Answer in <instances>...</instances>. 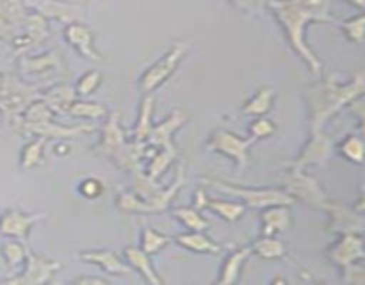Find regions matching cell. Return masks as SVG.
I'll use <instances>...</instances> for the list:
<instances>
[{
    "mask_svg": "<svg viewBox=\"0 0 365 285\" xmlns=\"http://www.w3.org/2000/svg\"><path fill=\"white\" fill-rule=\"evenodd\" d=\"M185 184V175L184 167H178L177 178H175L173 184L168 189H157L153 195H150L148 198H143V214H160L170 207V203L173 202L175 195H177L178 189Z\"/></svg>",
    "mask_w": 365,
    "mask_h": 285,
    "instance_id": "e0dca14e",
    "label": "cell"
},
{
    "mask_svg": "<svg viewBox=\"0 0 365 285\" xmlns=\"http://www.w3.org/2000/svg\"><path fill=\"white\" fill-rule=\"evenodd\" d=\"M64 2H73L75 4V2H78V0H64Z\"/></svg>",
    "mask_w": 365,
    "mask_h": 285,
    "instance_id": "7dc6e473",
    "label": "cell"
},
{
    "mask_svg": "<svg viewBox=\"0 0 365 285\" xmlns=\"http://www.w3.org/2000/svg\"><path fill=\"white\" fill-rule=\"evenodd\" d=\"M331 152H334V141H331L330 135L321 130L314 132L312 139L302 152V155L294 162H291L292 170H303L307 164H324L330 159Z\"/></svg>",
    "mask_w": 365,
    "mask_h": 285,
    "instance_id": "9a60e30c",
    "label": "cell"
},
{
    "mask_svg": "<svg viewBox=\"0 0 365 285\" xmlns=\"http://www.w3.org/2000/svg\"><path fill=\"white\" fill-rule=\"evenodd\" d=\"M257 139L253 138L241 139L228 130H217L214 132L212 138L209 139L207 148L214 150V152L225 153V155H228L230 159H234L235 162H237L239 171H242L246 167V164H248V148Z\"/></svg>",
    "mask_w": 365,
    "mask_h": 285,
    "instance_id": "ba28073f",
    "label": "cell"
},
{
    "mask_svg": "<svg viewBox=\"0 0 365 285\" xmlns=\"http://www.w3.org/2000/svg\"><path fill=\"white\" fill-rule=\"evenodd\" d=\"M269 7L284 25L296 52L312 68L314 75H319L323 64L305 43V27L310 21L335 24L330 16V0H269Z\"/></svg>",
    "mask_w": 365,
    "mask_h": 285,
    "instance_id": "6da1fadb",
    "label": "cell"
},
{
    "mask_svg": "<svg viewBox=\"0 0 365 285\" xmlns=\"http://www.w3.org/2000/svg\"><path fill=\"white\" fill-rule=\"evenodd\" d=\"M171 239L168 235L159 234L157 230H152V228H145L143 230L141 237V249L146 253V255H153V253L160 252L164 246H168Z\"/></svg>",
    "mask_w": 365,
    "mask_h": 285,
    "instance_id": "e575fe53",
    "label": "cell"
},
{
    "mask_svg": "<svg viewBox=\"0 0 365 285\" xmlns=\"http://www.w3.org/2000/svg\"><path fill=\"white\" fill-rule=\"evenodd\" d=\"M41 96V89L32 84H25L13 75L2 73L0 78V114L4 123L11 130L20 128L21 114L29 105Z\"/></svg>",
    "mask_w": 365,
    "mask_h": 285,
    "instance_id": "3957f363",
    "label": "cell"
},
{
    "mask_svg": "<svg viewBox=\"0 0 365 285\" xmlns=\"http://www.w3.org/2000/svg\"><path fill=\"white\" fill-rule=\"evenodd\" d=\"M123 255L125 259L128 260V264L145 276V280L148 281V284H163V278L157 276L155 269H153L152 262H150V255H146L141 248L127 246V248L123 249Z\"/></svg>",
    "mask_w": 365,
    "mask_h": 285,
    "instance_id": "603a6c76",
    "label": "cell"
},
{
    "mask_svg": "<svg viewBox=\"0 0 365 285\" xmlns=\"http://www.w3.org/2000/svg\"><path fill=\"white\" fill-rule=\"evenodd\" d=\"M78 192H81L84 198L95 200L98 198V196H102L103 184L98 178H86V180H82L81 185H78Z\"/></svg>",
    "mask_w": 365,
    "mask_h": 285,
    "instance_id": "b9f144b4",
    "label": "cell"
},
{
    "mask_svg": "<svg viewBox=\"0 0 365 285\" xmlns=\"http://www.w3.org/2000/svg\"><path fill=\"white\" fill-rule=\"evenodd\" d=\"M341 153L346 157V159L360 164L362 162V157H364L362 139L356 138V135H349V138L341 145Z\"/></svg>",
    "mask_w": 365,
    "mask_h": 285,
    "instance_id": "f35d334b",
    "label": "cell"
},
{
    "mask_svg": "<svg viewBox=\"0 0 365 285\" xmlns=\"http://www.w3.org/2000/svg\"><path fill=\"white\" fill-rule=\"evenodd\" d=\"M250 128H252L253 139H262V138H269L271 134H274V130H277V125H274L269 118L260 116L259 120L253 121L252 127Z\"/></svg>",
    "mask_w": 365,
    "mask_h": 285,
    "instance_id": "60d3db41",
    "label": "cell"
},
{
    "mask_svg": "<svg viewBox=\"0 0 365 285\" xmlns=\"http://www.w3.org/2000/svg\"><path fill=\"white\" fill-rule=\"evenodd\" d=\"M173 216L178 221L184 223V227H187L192 232H203L209 228V221L205 217H202V214L198 212V209H177L173 210Z\"/></svg>",
    "mask_w": 365,
    "mask_h": 285,
    "instance_id": "836d02e7",
    "label": "cell"
},
{
    "mask_svg": "<svg viewBox=\"0 0 365 285\" xmlns=\"http://www.w3.org/2000/svg\"><path fill=\"white\" fill-rule=\"evenodd\" d=\"M187 120L189 116L185 110L175 109L166 121L159 123L157 127H152V130H150L148 134V139H146V145L153 146V148L157 150H168V152L177 155V148H175L173 145V134Z\"/></svg>",
    "mask_w": 365,
    "mask_h": 285,
    "instance_id": "9c48e42d",
    "label": "cell"
},
{
    "mask_svg": "<svg viewBox=\"0 0 365 285\" xmlns=\"http://www.w3.org/2000/svg\"><path fill=\"white\" fill-rule=\"evenodd\" d=\"M344 31L348 32L349 39L355 43H362L364 41V16H356L353 20H348L342 24Z\"/></svg>",
    "mask_w": 365,
    "mask_h": 285,
    "instance_id": "7bdbcfd3",
    "label": "cell"
},
{
    "mask_svg": "<svg viewBox=\"0 0 365 285\" xmlns=\"http://www.w3.org/2000/svg\"><path fill=\"white\" fill-rule=\"evenodd\" d=\"M66 114L71 118H82V120H100V118H106L109 113H107V107L98 102L75 100Z\"/></svg>",
    "mask_w": 365,
    "mask_h": 285,
    "instance_id": "f1b7e54d",
    "label": "cell"
},
{
    "mask_svg": "<svg viewBox=\"0 0 365 285\" xmlns=\"http://www.w3.org/2000/svg\"><path fill=\"white\" fill-rule=\"evenodd\" d=\"M13 34H14V27H11V25L4 24V21L0 20V41L9 43L11 38H13Z\"/></svg>",
    "mask_w": 365,
    "mask_h": 285,
    "instance_id": "f6af8a7d",
    "label": "cell"
},
{
    "mask_svg": "<svg viewBox=\"0 0 365 285\" xmlns=\"http://www.w3.org/2000/svg\"><path fill=\"white\" fill-rule=\"evenodd\" d=\"M48 34L50 31L48 24H46V18H43L38 13L27 14L24 18V21L14 28V34L9 43L16 56H24L29 50L38 46L41 41H45L48 38Z\"/></svg>",
    "mask_w": 365,
    "mask_h": 285,
    "instance_id": "52a82bcc",
    "label": "cell"
},
{
    "mask_svg": "<svg viewBox=\"0 0 365 285\" xmlns=\"http://www.w3.org/2000/svg\"><path fill=\"white\" fill-rule=\"evenodd\" d=\"M189 46L185 43H175L159 61H157L153 66H150L148 70L143 73V77L139 78V88L145 93L155 91L159 86H163L171 75L175 73L177 66L180 64V61L184 59L185 53H187Z\"/></svg>",
    "mask_w": 365,
    "mask_h": 285,
    "instance_id": "5b68a950",
    "label": "cell"
},
{
    "mask_svg": "<svg viewBox=\"0 0 365 285\" xmlns=\"http://www.w3.org/2000/svg\"><path fill=\"white\" fill-rule=\"evenodd\" d=\"M102 84V73L100 71H88L86 75H82L77 82V88H75V95L78 96H89L91 93H95L98 89V86Z\"/></svg>",
    "mask_w": 365,
    "mask_h": 285,
    "instance_id": "74e56055",
    "label": "cell"
},
{
    "mask_svg": "<svg viewBox=\"0 0 365 285\" xmlns=\"http://www.w3.org/2000/svg\"><path fill=\"white\" fill-rule=\"evenodd\" d=\"M0 252H2V256L6 259V262L9 264L11 267L20 266V264L25 260V256H27V249H25V246L21 244L20 241L4 242Z\"/></svg>",
    "mask_w": 365,
    "mask_h": 285,
    "instance_id": "8d00e7d4",
    "label": "cell"
},
{
    "mask_svg": "<svg viewBox=\"0 0 365 285\" xmlns=\"http://www.w3.org/2000/svg\"><path fill=\"white\" fill-rule=\"evenodd\" d=\"M362 256V237L356 234H346L337 244H334L330 248V259L341 267L351 266L355 260H360Z\"/></svg>",
    "mask_w": 365,
    "mask_h": 285,
    "instance_id": "ac0fdd59",
    "label": "cell"
},
{
    "mask_svg": "<svg viewBox=\"0 0 365 285\" xmlns=\"http://www.w3.org/2000/svg\"><path fill=\"white\" fill-rule=\"evenodd\" d=\"M48 141L46 138L36 139V141H31L24 150H21V167L24 170H32L38 164H41L43 160V148H45V142Z\"/></svg>",
    "mask_w": 365,
    "mask_h": 285,
    "instance_id": "1f68e13d",
    "label": "cell"
},
{
    "mask_svg": "<svg viewBox=\"0 0 365 285\" xmlns=\"http://www.w3.org/2000/svg\"><path fill=\"white\" fill-rule=\"evenodd\" d=\"M232 4L239 7V9H245V11H257L262 7L264 0H230Z\"/></svg>",
    "mask_w": 365,
    "mask_h": 285,
    "instance_id": "ee69618b",
    "label": "cell"
},
{
    "mask_svg": "<svg viewBox=\"0 0 365 285\" xmlns=\"http://www.w3.org/2000/svg\"><path fill=\"white\" fill-rule=\"evenodd\" d=\"M274 100V89L269 86H264L259 91L255 93L252 100L242 105V114H250V116H264V114L269 113L271 105H273Z\"/></svg>",
    "mask_w": 365,
    "mask_h": 285,
    "instance_id": "4316f807",
    "label": "cell"
},
{
    "mask_svg": "<svg viewBox=\"0 0 365 285\" xmlns=\"http://www.w3.org/2000/svg\"><path fill=\"white\" fill-rule=\"evenodd\" d=\"M64 64L61 59V53L56 50L43 53V56L29 57V56H18V70L24 75H41L48 73L53 70H63Z\"/></svg>",
    "mask_w": 365,
    "mask_h": 285,
    "instance_id": "2e32d148",
    "label": "cell"
},
{
    "mask_svg": "<svg viewBox=\"0 0 365 285\" xmlns=\"http://www.w3.org/2000/svg\"><path fill=\"white\" fill-rule=\"evenodd\" d=\"M25 259H27L25 273L16 278H11V280H7V284H45L52 278L56 271L61 269L59 260L45 259V256L34 255V253L29 252Z\"/></svg>",
    "mask_w": 365,
    "mask_h": 285,
    "instance_id": "30bf717a",
    "label": "cell"
},
{
    "mask_svg": "<svg viewBox=\"0 0 365 285\" xmlns=\"http://www.w3.org/2000/svg\"><path fill=\"white\" fill-rule=\"evenodd\" d=\"M116 205L118 209L123 210V212L143 214V198L141 196L132 195V192H123V195L118 196Z\"/></svg>",
    "mask_w": 365,
    "mask_h": 285,
    "instance_id": "ab89813d",
    "label": "cell"
},
{
    "mask_svg": "<svg viewBox=\"0 0 365 285\" xmlns=\"http://www.w3.org/2000/svg\"><path fill=\"white\" fill-rule=\"evenodd\" d=\"M323 209H327L328 212H331V219H334V230L344 232V234H356V232L362 230L364 221L359 214L351 212L349 209H346L341 203H328L327 200L323 202Z\"/></svg>",
    "mask_w": 365,
    "mask_h": 285,
    "instance_id": "ffe728a7",
    "label": "cell"
},
{
    "mask_svg": "<svg viewBox=\"0 0 365 285\" xmlns=\"http://www.w3.org/2000/svg\"><path fill=\"white\" fill-rule=\"evenodd\" d=\"M291 214L285 205H271L264 209L262 223L264 235H274L277 232H284L291 227Z\"/></svg>",
    "mask_w": 365,
    "mask_h": 285,
    "instance_id": "cb8c5ba5",
    "label": "cell"
},
{
    "mask_svg": "<svg viewBox=\"0 0 365 285\" xmlns=\"http://www.w3.org/2000/svg\"><path fill=\"white\" fill-rule=\"evenodd\" d=\"M125 145H127V142H125L123 128H121L120 125V116H118V113H114L113 116L107 120L106 127H103L102 141H100L96 150H98L102 155L114 159V157L125 148Z\"/></svg>",
    "mask_w": 365,
    "mask_h": 285,
    "instance_id": "d6986e66",
    "label": "cell"
},
{
    "mask_svg": "<svg viewBox=\"0 0 365 285\" xmlns=\"http://www.w3.org/2000/svg\"><path fill=\"white\" fill-rule=\"evenodd\" d=\"M175 157L177 155L171 152H168V150H157V152L153 153V159H152V162H150L146 177H148L150 180L157 182V178H159L160 175H163L164 171L170 167V164L173 162Z\"/></svg>",
    "mask_w": 365,
    "mask_h": 285,
    "instance_id": "d590c367",
    "label": "cell"
},
{
    "mask_svg": "<svg viewBox=\"0 0 365 285\" xmlns=\"http://www.w3.org/2000/svg\"><path fill=\"white\" fill-rule=\"evenodd\" d=\"M282 182L285 184V187L296 196V198L303 200L307 203H312V205H323V202L327 200L324 192L321 191L317 182L312 177H307L302 173V170H291L287 177L282 178Z\"/></svg>",
    "mask_w": 365,
    "mask_h": 285,
    "instance_id": "8fae6325",
    "label": "cell"
},
{
    "mask_svg": "<svg viewBox=\"0 0 365 285\" xmlns=\"http://www.w3.org/2000/svg\"><path fill=\"white\" fill-rule=\"evenodd\" d=\"M253 253L252 246H245V248H239L237 252H234L232 255L227 256V260L221 266V274L217 278V284H234L239 278V273L242 269V264L246 262L250 255Z\"/></svg>",
    "mask_w": 365,
    "mask_h": 285,
    "instance_id": "d4e9b609",
    "label": "cell"
},
{
    "mask_svg": "<svg viewBox=\"0 0 365 285\" xmlns=\"http://www.w3.org/2000/svg\"><path fill=\"white\" fill-rule=\"evenodd\" d=\"M205 184L214 185V187L221 189L225 192H230V195H235L237 198H241L242 202L248 207H253V209H266V207L271 205H291L294 200H292L291 195L284 191H278V189H242V187H232V185L225 184V182L212 180V178H205Z\"/></svg>",
    "mask_w": 365,
    "mask_h": 285,
    "instance_id": "8992f818",
    "label": "cell"
},
{
    "mask_svg": "<svg viewBox=\"0 0 365 285\" xmlns=\"http://www.w3.org/2000/svg\"><path fill=\"white\" fill-rule=\"evenodd\" d=\"M178 246L189 249V252L196 253H220L221 246L216 244L214 241H210L209 237L202 234V232H191V234H182L175 237Z\"/></svg>",
    "mask_w": 365,
    "mask_h": 285,
    "instance_id": "484cf974",
    "label": "cell"
},
{
    "mask_svg": "<svg viewBox=\"0 0 365 285\" xmlns=\"http://www.w3.org/2000/svg\"><path fill=\"white\" fill-rule=\"evenodd\" d=\"M152 113H153V98L152 96H146L141 103V109H139V121L135 125L134 130V142H146L148 139L150 130H152Z\"/></svg>",
    "mask_w": 365,
    "mask_h": 285,
    "instance_id": "4dcf8cb0",
    "label": "cell"
},
{
    "mask_svg": "<svg viewBox=\"0 0 365 285\" xmlns=\"http://www.w3.org/2000/svg\"><path fill=\"white\" fill-rule=\"evenodd\" d=\"M52 109L46 105L43 100H36L31 105L25 109V113L21 114L20 128L24 132H32V134H38L41 138H77V135L89 134L93 132V125L82 123V125H73V127H64V125H57L52 121Z\"/></svg>",
    "mask_w": 365,
    "mask_h": 285,
    "instance_id": "277c9868",
    "label": "cell"
},
{
    "mask_svg": "<svg viewBox=\"0 0 365 285\" xmlns=\"http://www.w3.org/2000/svg\"><path fill=\"white\" fill-rule=\"evenodd\" d=\"M75 98H77L75 89L68 84L52 86V88L46 89V91L41 93V96H39V100H43V102L52 109V113L63 114V116H66L68 109H70L71 103L75 102Z\"/></svg>",
    "mask_w": 365,
    "mask_h": 285,
    "instance_id": "7402d4cb",
    "label": "cell"
},
{
    "mask_svg": "<svg viewBox=\"0 0 365 285\" xmlns=\"http://www.w3.org/2000/svg\"><path fill=\"white\" fill-rule=\"evenodd\" d=\"M81 259L86 262L98 264L103 273L109 274H130V267L123 264V260L109 249H93V252H82Z\"/></svg>",
    "mask_w": 365,
    "mask_h": 285,
    "instance_id": "44dd1931",
    "label": "cell"
},
{
    "mask_svg": "<svg viewBox=\"0 0 365 285\" xmlns=\"http://www.w3.org/2000/svg\"><path fill=\"white\" fill-rule=\"evenodd\" d=\"M25 6L34 7L38 14H41L46 20H57L63 24L78 21L82 9L75 6L73 2H64V0H25Z\"/></svg>",
    "mask_w": 365,
    "mask_h": 285,
    "instance_id": "5bb4252c",
    "label": "cell"
},
{
    "mask_svg": "<svg viewBox=\"0 0 365 285\" xmlns=\"http://www.w3.org/2000/svg\"><path fill=\"white\" fill-rule=\"evenodd\" d=\"M43 217H45V212L25 214L20 212V210H7L0 216V235L27 241L31 228L34 227V223L41 221Z\"/></svg>",
    "mask_w": 365,
    "mask_h": 285,
    "instance_id": "4fadbf2b",
    "label": "cell"
},
{
    "mask_svg": "<svg viewBox=\"0 0 365 285\" xmlns=\"http://www.w3.org/2000/svg\"><path fill=\"white\" fill-rule=\"evenodd\" d=\"M64 38L66 41L81 53L82 57L89 61H95V63H102V56L98 53L95 46V34H93L91 28L88 25L81 24V21H71L66 24L64 28Z\"/></svg>",
    "mask_w": 365,
    "mask_h": 285,
    "instance_id": "7c38bea8",
    "label": "cell"
},
{
    "mask_svg": "<svg viewBox=\"0 0 365 285\" xmlns=\"http://www.w3.org/2000/svg\"><path fill=\"white\" fill-rule=\"evenodd\" d=\"M364 93V77L356 73L349 84H337L335 75L328 77L323 84L316 86L309 91V107L312 116V130L319 132L323 125L334 116L337 110L348 103L355 102Z\"/></svg>",
    "mask_w": 365,
    "mask_h": 285,
    "instance_id": "7a4b0ae2",
    "label": "cell"
},
{
    "mask_svg": "<svg viewBox=\"0 0 365 285\" xmlns=\"http://www.w3.org/2000/svg\"><path fill=\"white\" fill-rule=\"evenodd\" d=\"M25 0H0V20L16 28L27 16Z\"/></svg>",
    "mask_w": 365,
    "mask_h": 285,
    "instance_id": "f546056e",
    "label": "cell"
},
{
    "mask_svg": "<svg viewBox=\"0 0 365 285\" xmlns=\"http://www.w3.org/2000/svg\"><path fill=\"white\" fill-rule=\"evenodd\" d=\"M203 209H210L214 214H217L220 217H223L228 223H234L239 217L245 216L246 205L241 202H223V200H205V205Z\"/></svg>",
    "mask_w": 365,
    "mask_h": 285,
    "instance_id": "83f0119b",
    "label": "cell"
},
{
    "mask_svg": "<svg viewBox=\"0 0 365 285\" xmlns=\"http://www.w3.org/2000/svg\"><path fill=\"white\" fill-rule=\"evenodd\" d=\"M252 249L257 253V255L267 260L284 256L285 253V246L282 244L280 241H277V239H273V235H264L260 241H257L255 244L252 246Z\"/></svg>",
    "mask_w": 365,
    "mask_h": 285,
    "instance_id": "d6a6232c",
    "label": "cell"
},
{
    "mask_svg": "<svg viewBox=\"0 0 365 285\" xmlns=\"http://www.w3.org/2000/svg\"><path fill=\"white\" fill-rule=\"evenodd\" d=\"M75 284H109V280L98 276H78Z\"/></svg>",
    "mask_w": 365,
    "mask_h": 285,
    "instance_id": "bcb514c9",
    "label": "cell"
}]
</instances>
